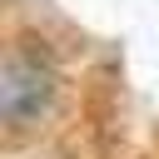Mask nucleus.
I'll use <instances>...</instances> for the list:
<instances>
[{
	"label": "nucleus",
	"mask_w": 159,
	"mask_h": 159,
	"mask_svg": "<svg viewBox=\"0 0 159 159\" xmlns=\"http://www.w3.org/2000/svg\"><path fill=\"white\" fill-rule=\"evenodd\" d=\"M50 84H55L50 65H40L35 55H10L5 75H0V109H5V119L10 124L35 119L50 104Z\"/></svg>",
	"instance_id": "nucleus-1"
}]
</instances>
